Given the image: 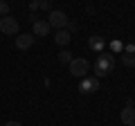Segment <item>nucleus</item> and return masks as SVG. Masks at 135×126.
Here are the masks:
<instances>
[{"mask_svg":"<svg viewBox=\"0 0 135 126\" xmlns=\"http://www.w3.org/2000/svg\"><path fill=\"white\" fill-rule=\"evenodd\" d=\"M119 119H122L124 126H135V106H133V99H128V101H126V108H122Z\"/></svg>","mask_w":135,"mask_h":126,"instance_id":"5","label":"nucleus"},{"mask_svg":"<svg viewBox=\"0 0 135 126\" xmlns=\"http://www.w3.org/2000/svg\"><path fill=\"white\" fill-rule=\"evenodd\" d=\"M110 47L115 50V52H122V50H124V45H122L119 41H113V43H110Z\"/></svg>","mask_w":135,"mask_h":126,"instance_id":"16","label":"nucleus"},{"mask_svg":"<svg viewBox=\"0 0 135 126\" xmlns=\"http://www.w3.org/2000/svg\"><path fill=\"white\" fill-rule=\"evenodd\" d=\"M115 68V56L113 54H106L101 52L95 61V79H101V77H108Z\"/></svg>","mask_w":135,"mask_h":126,"instance_id":"1","label":"nucleus"},{"mask_svg":"<svg viewBox=\"0 0 135 126\" xmlns=\"http://www.w3.org/2000/svg\"><path fill=\"white\" fill-rule=\"evenodd\" d=\"M54 41H56V45H61V47H65L70 41H72V34L68 32V29H59L56 34H54Z\"/></svg>","mask_w":135,"mask_h":126,"instance_id":"9","label":"nucleus"},{"mask_svg":"<svg viewBox=\"0 0 135 126\" xmlns=\"http://www.w3.org/2000/svg\"><path fill=\"white\" fill-rule=\"evenodd\" d=\"M68 14L65 11H61V9H54V11H50V16H47V25L52 29H65V25H68Z\"/></svg>","mask_w":135,"mask_h":126,"instance_id":"4","label":"nucleus"},{"mask_svg":"<svg viewBox=\"0 0 135 126\" xmlns=\"http://www.w3.org/2000/svg\"><path fill=\"white\" fill-rule=\"evenodd\" d=\"M72 52H68V50H63V52H59V63H63V65H70V61H72Z\"/></svg>","mask_w":135,"mask_h":126,"instance_id":"11","label":"nucleus"},{"mask_svg":"<svg viewBox=\"0 0 135 126\" xmlns=\"http://www.w3.org/2000/svg\"><path fill=\"white\" fill-rule=\"evenodd\" d=\"M50 32H52V27L47 25V20H36V23H32V34H34V38L36 36H47Z\"/></svg>","mask_w":135,"mask_h":126,"instance_id":"7","label":"nucleus"},{"mask_svg":"<svg viewBox=\"0 0 135 126\" xmlns=\"http://www.w3.org/2000/svg\"><path fill=\"white\" fill-rule=\"evenodd\" d=\"M88 45H90V50H95L97 54H101V52H104V47H106V41L101 38V36H90Z\"/></svg>","mask_w":135,"mask_h":126,"instance_id":"10","label":"nucleus"},{"mask_svg":"<svg viewBox=\"0 0 135 126\" xmlns=\"http://www.w3.org/2000/svg\"><path fill=\"white\" fill-rule=\"evenodd\" d=\"M97 90H99V79H95V77L81 79V83H79V92L81 95H90V92H97Z\"/></svg>","mask_w":135,"mask_h":126,"instance_id":"6","label":"nucleus"},{"mask_svg":"<svg viewBox=\"0 0 135 126\" xmlns=\"http://www.w3.org/2000/svg\"><path fill=\"white\" fill-rule=\"evenodd\" d=\"M65 29L72 34V32H79V23H74V20H68V25H65Z\"/></svg>","mask_w":135,"mask_h":126,"instance_id":"15","label":"nucleus"},{"mask_svg":"<svg viewBox=\"0 0 135 126\" xmlns=\"http://www.w3.org/2000/svg\"><path fill=\"white\" fill-rule=\"evenodd\" d=\"M5 126H23V124H20V122H7Z\"/></svg>","mask_w":135,"mask_h":126,"instance_id":"17","label":"nucleus"},{"mask_svg":"<svg viewBox=\"0 0 135 126\" xmlns=\"http://www.w3.org/2000/svg\"><path fill=\"white\" fill-rule=\"evenodd\" d=\"M38 9H43V11H54V7H52L50 0H41V2H38Z\"/></svg>","mask_w":135,"mask_h":126,"instance_id":"13","label":"nucleus"},{"mask_svg":"<svg viewBox=\"0 0 135 126\" xmlns=\"http://www.w3.org/2000/svg\"><path fill=\"white\" fill-rule=\"evenodd\" d=\"M122 63L126 68H133L135 65V54H122Z\"/></svg>","mask_w":135,"mask_h":126,"instance_id":"12","label":"nucleus"},{"mask_svg":"<svg viewBox=\"0 0 135 126\" xmlns=\"http://www.w3.org/2000/svg\"><path fill=\"white\" fill-rule=\"evenodd\" d=\"M5 16H9V5L5 0H0V18H5Z\"/></svg>","mask_w":135,"mask_h":126,"instance_id":"14","label":"nucleus"},{"mask_svg":"<svg viewBox=\"0 0 135 126\" xmlns=\"http://www.w3.org/2000/svg\"><path fill=\"white\" fill-rule=\"evenodd\" d=\"M34 41H36L34 34H18L16 36V47L18 50H29L34 45Z\"/></svg>","mask_w":135,"mask_h":126,"instance_id":"8","label":"nucleus"},{"mask_svg":"<svg viewBox=\"0 0 135 126\" xmlns=\"http://www.w3.org/2000/svg\"><path fill=\"white\" fill-rule=\"evenodd\" d=\"M0 32L5 36H18V32H20V25H18V20L14 18V16H5V18H0Z\"/></svg>","mask_w":135,"mask_h":126,"instance_id":"3","label":"nucleus"},{"mask_svg":"<svg viewBox=\"0 0 135 126\" xmlns=\"http://www.w3.org/2000/svg\"><path fill=\"white\" fill-rule=\"evenodd\" d=\"M68 68H70V74H72V77L86 79L88 72H90V61H88V59H72Z\"/></svg>","mask_w":135,"mask_h":126,"instance_id":"2","label":"nucleus"}]
</instances>
